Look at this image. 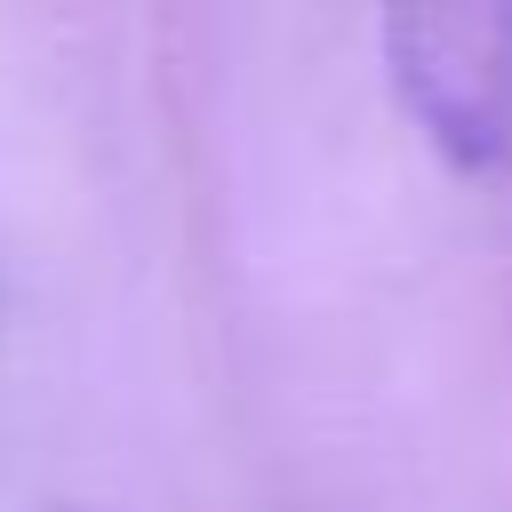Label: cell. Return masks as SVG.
Returning <instances> with one entry per match:
<instances>
[{"mask_svg":"<svg viewBox=\"0 0 512 512\" xmlns=\"http://www.w3.org/2000/svg\"><path fill=\"white\" fill-rule=\"evenodd\" d=\"M384 64L408 120L456 160L488 168L512 136V16L496 8H400L384 16Z\"/></svg>","mask_w":512,"mask_h":512,"instance_id":"6da1fadb","label":"cell"}]
</instances>
